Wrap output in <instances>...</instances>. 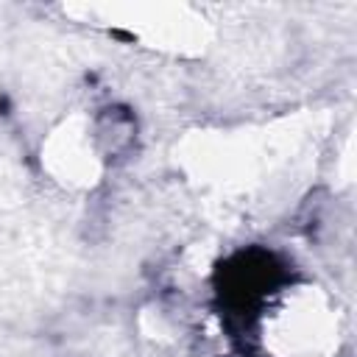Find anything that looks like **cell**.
<instances>
[{
  "label": "cell",
  "mask_w": 357,
  "mask_h": 357,
  "mask_svg": "<svg viewBox=\"0 0 357 357\" xmlns=\"http://www.w3.org/2000/svg\"><path fill=\"white\" fill-rule=\"evenodd\" d=\"M67 11L167 56H201L212 42L204 14L184 3H95Z\"/></svg>",
  "instance_id": "cell-1"
},
{
  "label": "cell",
  "mask_w": 357,
  "mask_h": 357,
  "mask_svg": "<svg viewBox=\"0 0 357 357\" xmlns=\"http://www.w3.org/2000/svg\"><path fill=\"white\" fill-rule=\"evenodd\" d=\"M262 343L271 357H335L340 315L329 293L315 284L282 290L262 318Z\"/></svg>",
  "instance_id": "cell-2"
},
{
  "label": "cell",
  "mask_w": 357,
  "mask_h": 357,
  "mask_svg": "<svg viewBox=\"0 0 357 357\" xmlns=\"http://www.w3.org/2000/svg\"><path fill=\"white\" fill-rule=\"evenodd\" d=\"M39 165L47 178L64 190H92L103 178V156L92 131V120L81 112L59 120L39 145Z\"/></svg>",
  "instance_id": "cell-3"
}]
</instances>
